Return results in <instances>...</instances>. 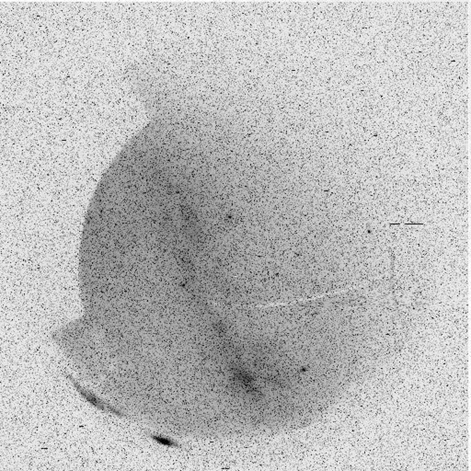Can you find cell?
Segmentation results:
<instances>
[{
  "label": "cell",
  "instance_id": "1",
  "mask_svg": "<svg viewBox=\"0 0 471 471\" xmlns=\"http://www.w3.org/2000/svg\"><path fill=\"white\" fill-rule=\"evenodd\" d=\"M66 376L68 377V379L71 380V382H72L73 385H74V387L76 388L77 392L81 395L82 397L86 399L89 403H91L92 405H93L94 407H96L97 409H101L102 411H105V413H108V414H114V415L119 416V417H125V414H123L122 411H120L119 409H116L114 407H112L110 404L106 403L105 401L101 400L100 398L97 397L96 395L92 393L90 390H86L85 388H83L81 385L79 384L78 382H77L75 378H73L71 375L66 374Z\"/></svg>",
  "mask_w": 471,
  "mask_h": 471
},
{
  "label": "cell",
  "instance_id": "2",
  "mask_svg": "<svg viewBox=\"0 0 471 471\" xmlns=\"http://www.w3.org/2000/svg\"><path fill=\"white\" fill-rule=\"evenodd\" d=\"M152 438L154 439L156 442L159 443L160 445H163V446H166V447H180L178 444L176 442H174L172 440L168 439V438L163 437V436H160V435H152Z\"/></svg>",
  "mask_w": 471,
  "mask_h": 471
}]
</instances>
